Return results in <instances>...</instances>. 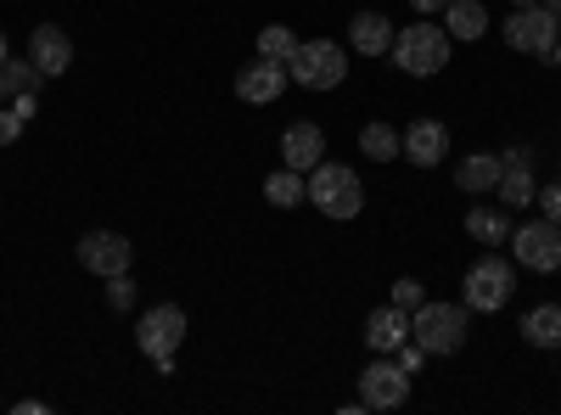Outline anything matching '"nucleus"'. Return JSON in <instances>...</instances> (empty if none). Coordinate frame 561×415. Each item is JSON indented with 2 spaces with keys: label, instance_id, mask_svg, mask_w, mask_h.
I'll return each instance as SVG.
<instances>
[{
  "label": "nucleus",
  "instance_id": "nucleus-1",
  "mask_svg": "<svg viewBox=\"0 0 561 415\" xmlns=\"http://www.w3.org/2000/svg\"><path fill=\"white\" fill-rule=\"evenodd\" d=\"M309 203L325 214V219H359L365 208V186H359V174L348 163H314L309 169Z\"/></svg>",
  "mask_w": 561,
  "mask_h": 415
},
{
  "label": "nucleus",
  "instance_id": "nucleus-2",
  "mask_svg": "<svg viewBox=\"0 0 561 415\" xmlns=\"http://www.w3.org/2000/svg\"><path fill=\"white\" fill-rule=\"evenodd\" d=\"M393 62L415 79H433L449 62V34L438 23H410L404 34H393Z\"/></svg>",
  "mask_w": 561,
  "mask_h": 415
},
{
  "label": "nucleus",
  "instance_id": "nucleus-3",
  "mask_svg": "<svg viewBox=\"0 0 561 415\" xmlns=\"http://www.w3.org/2000/svg\"><path fill=\"white\" fill-rule=\"evenodd\" d=\"M185 309L180 303H158V309H147L140 314V326H135V343H140V354H147L158 371H169L174 365V348L185 343Z\"/></svg>",
  "mask_w": 561,
  "mask_h": 415
},
{
  "label": "nucleus",
  "instance_id": "nucleus-4",
  "mask_svg": "<svg viewBox=\"0 0 561 415\" xmlns=\"http://www.w3.org/2000/svg\"><path fill=\"white\" fill-rule=\"evenodd\" d=\"M287 73H293L304 90H332V84L348 79V51H343V45H332V39H298Z\"/></svg>",
  "mask_w": 561,
  "mask_h": 415
},
{
  "label": "nucleus",
  "instance_id": "nucleus-5",
  "mask_svg": "<svg viewBox=\"0 0 561 415\" xmlns=\"http://www.w3.org/2000/svg\"><path fill=\"white\" fill-rule=\"evenodd\" d=\"M410 337L427 354H460L466 343V309L460 303H421L410 320Z\"/></svg>",
  "mask_w": 561,
  "mask_h": 415
},
{
  "label": "nucleus",
  "instance_id": "nucleus-6",
  "mask_svg": "<svg viewBox=\"0 0 561 415\" xmlns=\"http://www.w3.org/2000/svg\"><path fill=\"white\" fill-rule=\"evenodd\" d=\"M511 292H517V269H511L505 258H478L472 269H466V309H478V314H494V309H505L511 303Z\"/></svg>",
  "mask_w": 561,
  "mask_h": 415
},
{
  "label": "nucleus",
  "instance_id": "nucleus-7",
  "mask_svg": "<svg viewBox=\"0 0 561 415\" xmlns=\"http://www.w3.org/2000/svg\"><path fill=\"white\" fill-rule=\"evenodd\" d=\"M556 39H561V23H556V12L550 7H517L505 18V45L511 51H528V57H550L556 51Z\"/></svg>",
  "mask_w": 561,
  "mask_h": 415
},
{
  "label": "nucleus",
  "instance_id": "nucleus-8",
  "mask_svg": "<svg viewBox=\"0 0 561 415\" xmlns=\"http://www.w3.org/2000/svg\"><path fill=\"white\" fill-rule=\"evenodd\" d=\"M511 253H517L523 269L550 275V269L561 264V224H550V219H528V224H517V230H511Z\"/></svg>",
  "mask_w": 561,
  "mask_h": 415
},
{
  "label": "nucleus",
  "instance_id": "nucleus-9",
  "mask_svg": "<svg viewBox=\"0 0 561 415\" xmlns=\"http://www.w3.org/2000/svg\"><path fill=\"white\" fill-rule=\"evenodd\" d=\"M410 399V371L399 359H370L359 377V404L365 410H399Z\"/></svg>",
  "mask_w": 561,
  "mask_h": 415
},
{
  "label": "nucleus",
  "instance_id": "nucleus-10",
  "mask_svg": "<svg viewBox=\"0 0 561 415\" xmlns=\"http://www.w3.org/2000/svg\"><path fill=\"white\" fill-rule=\"evenodd\" d=\"M129 258H135V247L118 237V230H90V237H79V264L90 269V275H124L129 269Z\"/></svg>",
  "mask_w": 561,
  "mask_h": 415
},
{
  "label": "nucleus",
  "instance_id": "nucleus-11",
  "mask_svg": "<svg viewBox=\"0 0 561 415\" xmlns=\"http://www.w3.org/2000/svg\"><path fill=\"white\" fill-rule=\"evenodd\" d=\"M28 62L45 73V79H62L73 68V39L57 28V23H39L34 39H28Z\"/></svg>",
  "mask_w": 561,
  "mask_h": 415
},
{
  "label": "nucleus",
  "instance_id": "nucleus-12",
  "mask_svg": "<svg viewBox=\"0 0 561 415\" xmlns=\"http://www.w3.org/2000/svg\"><path fill=\"white\" fill-rule=\"evenodd\" d=\"M280 90H287V68L270 62V57H259V62H248V68L237 73V96H242V102H253V107L280 102Z\"/></svg>",
  "mask_w": 561,
  "mask_h": 415
},
{
  "label": "nucleus",
  "instance_id": "nucleus-13",
  "mask_svg": "<svg viewBox=\"0 0 561 415\" xmlns=\"http://www.w3.org/2000/svg\"><path fill=\"white\" fill-rule=\"evenodd\" d=\"M528 163H534V152H528V147H517V152H505V158H500V186H494V192H500V203H505V208H523V203H534V197H539L534 169H528Z\"/></svg>",
  "mask_w": 561,
  "mask_h": 415
},
{
  "label": "nucleus",
  "instance_id": "nucleus-14",
  "mask_svg": "<svg viewBox=\"0 0 561 415\" xmlns=\"http://www.w3.org/2000/svg\"><path fill=\"white\" fill-rule=\"evenodd\" d=\"M444 152H449V129H444L438 118H415V124L404 129V158H410L415 169H438Z\"/></svg>",
  "mask_w": 561,
  "mask_h": 415
},
{
  "label": "nucleus",
  "instance_id": "nucleus-15",
  "mask_svg": "<svg viewBox=\"0 0 561 415\" xmlns=\"http://www.w3.org/2000/svg\"><path fill=\"white\" fill-rule=\"evenodd\" d=\"M404 337H410V309H399V303L370 309V320H365V343H370V354H399Z\"/></svg>",
  "mask_w": 561,
  "mask_h": 415
},
{
  "label": "nucleus",
  "instance_id": "nucleus-16",
  "mask_svg": "<svg viewBox=\"0 0 561 415\" xmlns=\"http://www.w3.org/2000/svg\"><path fill=\"white\" fill-rule=\"evenodd\" d=\"M325 158V135H320V124H287V135H280V163L287 169H314Z\"/></svg>",
  "mask_w": 561,
  "mask_h": 415
},
{
  "label": "nucleus",
  "instance_id": "nucleus-17",
  "mask_svg": "<svg viewBox=\"0 0 561 415\" xmlns=\"http://www.w3.org/2000/svg\"><path fill=\"white\" fill-rule=\"evenodd\" d=\"M348 45H354L359 57H382V51H393V23L382 12H359L348 23Z\"/></svg>",
  "mask_w": 561,
  "mask_h": 415
},
{
  "label": "nucleus",
  "instance_id": "nucleus-18",
  "mask_svg": "<svg viewBox=\"0 0 561 415\" xmlns=\"http://www.w3.org/2000/svg\"><path fill=\"white\" fill-rule=\"evenodd\" d=\"M438 18H444V34H449V39H483V34H489L483 0H449Z\"/></svg>",
  "mask_w": 561,
  "mask_h": 415
},
{
  "label": "nucleus",
  "instance_id": "nucleus-19",
  "mask_svg": "<svg viewBox=\"0 0 561 415\" xmlns=\"http://www.w3.org/2000/svg\"><path fill=\"white\" fill-rule=\"evenodd\" d=\"M455 186H460V192H472V197L494 192V186H500V158H494V152H472V158L460 163Z\"/></svg>",
  "mask_w": 561,
  "mask_h": 415
},
{
  "label": "nucleus",
  "instance_id": "nucleus-20",
  "mask_svg": "<svg viewBox=\"0 0 561 415\" xmlns=\"http://www.w3.org/2000/svg\"><path fill=\"white\" fill-rule=\"evenodd\" d=\"M359 152H365L370 163L404 158V135H399V129H388V124H365V129H359Z\"/></svg>",
  "mask_w": 561,
  "mask_h": 415
},
{
  "label": "nucleus",
  "instance_id": "nucleus-21",
  "mask_svg": "<svg viewBox=\"0 0 561 415\" xmlns=\"http://www.w3.org/2000/svg\"><path fill=\"white\" fill-rule=\"evenodd\" d=\"M466 237L472 242H511V224H505V208H472L466 214Z\"/></svg>",
  "mask_w": 561,
  "mask_h": 415
},
{
  "label": "nucleus",
  "instance_id": "nucleus-22",
  "mask_svg": "<svg viewBox=\"0 0 561 415\" xmlns=\"http://www.w3.org/2000/svg\"><path fill=\"white\" fill-rule=\"evenodd\" d=\"M523 337H528L534 348H561V309H556V303L534 309V314L523 320Z\"/></svg>",
  "mask_w": 561,
  "mask_h": 415
},
{
  "label": "nucleus",
  "instance_id": "nucleus-23",
  "mask_svg": "<svg viewBox=\"0 0 561 415\" xmlns=\"http://www.w3.org/2000/svg\"><path fill=\"white\" fill-rule=\"evenodd\" d=\"M264 197H270L275 208H298V203L309 197V186L298 180V169H275V174L264 180Z\"/></svg>",
  "mask_w": 561,
  "mask_h": 415
},
{
  "label": "nucleus",
  "instance_id": "nucleus-24",
  "mask_svg": "<svg viewBox=\"0 0 561 415\" xmlns=\"http://www.w3.org/2000/svg\"><path fill=\"white\" fill-rule=\"evenodd\" d=\"M293 51H298V34H293L287 23L259 28V57H270V62H293Z\"/></svg>",
  "mask_w": 561,
  "mask_h": 415
},
{
  "label": "nucleus",
  "instance_id": "nucleus-25",
  "mask_svg": "<svg viewBox=\"0 0 561 415\" xmlns=\"http://www.w3.org/2000/svg\"><path fill=\"white\" fill-rule=\"evenodd\" d=\"M0 79H7V90H12V96H23V90H34L45 73H39L34 62H0Z\"/></svg>",
  "mask_w": 561,
  "mask_h": 415
},
{
  "label": "nucleus",
  "instance_id": "nucleus-26",
  "mask_svg": "<svg viewBox=\"0 0 561 415\" xmlns=\"http://www.w3.org/2000/svg\"><path fill=\"white\" fill-rule=\"evenodd\" d=\"M107 303H113V309H129V303H135V281H129V269H124V275H107Z\"/></svg>",
  "mask_w": 561,
  "mask_h": 415
},
{
  "label": "nucleus",
  "instance_id": "nucleus-27",
  "mask_svg": "<svg viewBox=\"0 0 561 415\" xmlns=\"http://www.w3.org/2000/svg\"><path fill=\"white\" fill-rule=\"evenodd\" d=\"M393 303H399V309H421V303H427V292H421V281H415V275L393 281Z\"/></svg>",
  "mask_w": 561,
  "mask_h": 415
},
{
  "label": "nucleus",
  "instance_id": "nucleus-28",
  "mask_svg": "<svg viewBox=\"0 0 561 415\" xmlns=\"http://www.w3.org/2000/svg\"><path fill=\"white\" fill-rule=\"evenodd\" d=\"M534 203L545 208V219H550V224H561V180H556V186H545Z\"/></svg>",
  "mask_w": 561,
  "mask_h": 415
},
{
  "label": "nucleus",
  "instance_id": "nucleus-29",
  "mask_svg": "<svg viewBox=\"0 0 561 415\" xmlns=\"http://www.w3.org/2000/svg\"><path fill=\"white\" fill-rule=\"evenodd\" d=\"M421 359H427V348H421L415 337H404V343H399V365H404V371L415 377V371H421Z\"/></svg>",
  "mask_w": 561,
  "mask_h": 415
},
{
  "label": "nucleus",
  "instance_id": "nucleus-30",
  "mask_svg": "<svg viewBox=\"0 0 561 415\" xmlns=\"http://www.w3.org/2000/svg\"><path fill=\"white\" fill-rule=\"evenodd\" d=\"M18 135H23V118L18 113H0V147H12Z\"/></svg>",
  "mask_w": 561,
  "mask_h": 415
},
{
  "label": "nucleus",
  "instance_id": "nucleus-31",
  "mask_svg": "<svg viewBox=\"0 0 561 415\" xmlns=\"http://www.w3.org/2000/svg\"><path fill=\"white\" fill-rule=\"evenodd\" d=\"M12 107H18V118H23V124H28V118H34V107H39V102H34V90H23V96H18V102H12Z\"/></svg>",
  "mask_w": 561,
  "mask_h": 415
},
{
  "label": "nucleus",
  "instance_id": "nucleus-32",
  "mask_svg": "<svg viewBox=\"0 0 561 415\" xmlns=\"http://www.w3.org/2000/svg\"><path fill=\"white\" fill-rule=\"evenodd\" d=\"M410 7H415V12H421V18H438V12H444V7H449V0H410Z\"/></svg>",
  "mask_w": 561,
  "mask_h": 415
},
{
  "label": "nucleus",
  "instance_id": "nucleus-33",
  "mask_svg": "<svg viewBox=\"0 0 561 415\" xmlns=\"http://www.w3.org/2000/svg\"><path fill=\"white\" fill-rule=\"evenodd\" d=\"M550 12H556V23H561V0H550Z\"/></svg>",
  "mask_w": 561,
  "mask_h": 415
},
{
  "label": "nucleus",
  "instance_id": "nucleus-34",
  "mask_svg": "<svg viewBox=\"0 0 561 415\" xmlns=\"http://www.w3.org/2000/svg\"><path fill=\"white\" fill-rule=\"evenodd\" d=\"M7 96H12V90H7V79H0V102H7Z\"/></svg>",
  "mask_w": 561,
  "mask_h": 415
},
{
  "label": "nucleus",
  "instance_id": "nucleus-35",
  "mask_svg": "<svg viewBox=\"0 0 561 415\" xmlns=\"http://www.w3.org/2000/svg\"><path fill=\"white\" fill-rule=\"evenodd\" d=\"M0 62H7V34H0Z\"/></svg>",
  "mask_w": 561,
  "mask_h": 415
},
{
  "label": "nucleus",
  "instance_id": "nucleus-36",
  "mask_svg": "<svg viewBox=\"0 0 561 415\" xmlns=\"http://www.w3.org/2000/svg\"><path fill=\"white\" fill-rule=\"evenodd\" d=\"M550 57H556V68H561V39H556V51H550Z\"/></svg>",
  "mask_w": 561,
  "mask_h": 415
},
{
  "label": "nucleus",
  "instance_id": "nucleus-37",
  "mask_svg": "<svg viewBox=\"0 0 561 415\" xmlns=\"http://www.w3.org/2000/svg\"><path fill=\"white\" fill-rule=\"evenodd\" d=\"M517 7H534V0H517Z\"/></svg>",
  "mask_w": 561,
  "mask_h": 415
}]
</instances>
